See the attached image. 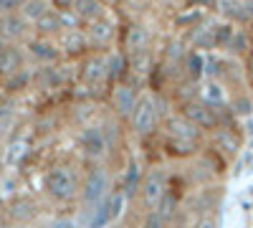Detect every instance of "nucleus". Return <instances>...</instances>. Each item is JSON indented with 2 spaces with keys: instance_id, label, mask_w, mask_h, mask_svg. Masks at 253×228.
I'll list each match as a JSON object with an SVG mask.
<instances>
[{
  "instance_id": "f257e3e1",
  "label": "nucleus",
  "mask_w": 253,
  "mask_h": 228,
  "mask_svg": "<svg viewBox=\"0 0 253 228\" xmlns=\"http://www.w3.org/2000/svg\"><path fill=\"white\" fill-rule=\"evenodd\" d=\"M160 119H162V109H160V96L155 94H142L137 99V107L132 112V117L126 119L129 127L137 137H150L157 127H160Z\"/></svg>"
},
{
  "instance_id": "f03ea898",
  "label": "nucleus",
  "mask_w": 253,
  "mask_h": 228,
  "mask_svg": "<svg viewBox=\"0 0 253 228\" xmlns=\"http://www.w3.org/2000/svg\"><path fill=\"white\" fill-rule=\"evenodd\" d=\"M165 130H167V139L175 147V152H193L195 144H198V137H200V127H195L193 122H187L182 114L177 117H170L165 122Z\"/></svg>"
},
{
  "instance_id": "7ed1b4c3",
  "label": "nucleus",
  "mask_w": 253,
  "mask_h": 228,
  "mask_svg": "<svg viewBox=\"0 0 253 228\" xmlns=\"http://www.w3.org/2000/svg\"><path fill=\"white\" fill-rule=\"evenodd\" d=\"M43 190L58 200V203H66L76 195V178L71 173V168H66V165H56V168H51L43 178Z\"/></svg>"
},
{
  "instance_id": "20e7f679",
  "label": "nucleus",
  "mask_w": 253,
  "mask_h": 228,
  "mask_svg": "<svg viewBox=\"0 0 253 228\" xmlns=\"http://www.w3.org/2000/svg\"><path fill=\"white\" fill-rule=\"evenodd\" d=\"M180 114L187 119V122H193L195 127L200 130H215L220 119H218V107H210L208 101L203 99H190V101H182L180 104Z\"/></svg>"
},
{
  "instance_id": "39448f33",
  "label": "nucleus",
  "mask_w": 253,
  "mask_h": 228,
  "mask_svg": "<svg viewBox=\"0 0 253 228\" xmlns=\"http://www.w3.org/2000/svg\"><path fill=\"white\" fill-rule=\"evenodd\" d=\"M79 147H81L84 155H86L89 160H94V162L107 157L109 142H107V135H104L101 124H86V127L79 132Z\"/></svg>"
},
{
  "instance_id": "423d86ee",
  "label": "nucleus",
  "mask_w": 253,
  "mask_h": 228,
  "mask_svg": "<svg viewBox=\"0 0 253 228\" xmlns=\"http://www.w3.org/2000/svg\"><path fill=\"white\" fill-rule=\"evenodd\" d=\"M107 188H109V175L96 162L94 168L86 173L84 185H81V200H84V205H91V208L99 205L104 200V195H107Z\"/></svg>"
},
{
  "instance_id": "0eeeda50",
  "label": "nucleus",
  "mask_w": 253,
  "mask_h": 228,
  "mask_svg": "<svg viewBox=\"0 0 253 228\" xmlns=\"http://www.w3.org/2000/svg\"><path fill=\"white\" fill-rule=\"evenodd\" d=\"M112 112L117 119L126 122L132 117L134 107H137V99H139V89L129 87L126 81H117V84H112Z\"/></svg>"
},
{
  "instance_id": "6e6552de",
  "label": "nucleus",
  "mask_w": 253,
  "mask_h": 228,
  "mask_svg": "<svg viewBox=\"0 0 253 228\" xmlns=\"http://www.w3.org/2000/svg\"><path fill=\"white\" fill-rule=\"evenodd\" d=\"M26 53L41 66H51L58 64L61 48L56 46V38H43V36H33L26 41Z\"/></svg>"
},
{
  "instance_id": "1a4fd4ad",
  "label": "nucleus",
  "mask_w": 253,
  "mask_h": 228,
  "mask_svg": "<svg viewBox=\"0 0 253 228\" xmlns=\"http://www.w3.org/2000/svg\"><path fill=\"white\" fill-rule=\"evenodd\" d=\"M79 79L86 87H99L107 81V53H91L89 58H84V64L79 69Z\"/></svg>"
},
{
  "instance_id": "9d476101",
  "label": "nucleus",
  "mask_w": 253,
  "mask_h": 228,
  "mask_svg": "<svg viewBox=\"0 0 253 228\" xmlns=\"http://www.w3.org/2000/svg\"><path fill=\"white\" fill-rule=\"evenodd\" d=\"M56 46L61 48V56H81L89 46V38L84 28H71V31H61L56 36Z\"/></svg>"
},
{
  "instance_id": "9b49d317",
  "label": "nucleus",
  "mask_w": 253,
  "mask_h": 228,
  "mask_svg": "<svg viewBox=\"0 0 253 228\" xmlns=\"http://www.w3.org/2000/svg\"><path fill=\"white\" fill-rule=\"evenodd\" d=\"M165 195V173L160 168H152L150 173H147L144 182H142V203L144 208H157V203L162 200Z\"/></svg>"
},
{
  "instance_id": "f8f14e48",
  "label": "nucleus",
  "mask_w": 253,
  "mask_h": 228,
  "mask_svg": "<svg viewBox=\"0 0 253 228\" xmlns=\"http://www.w3.org/2000/svg\"><path fill=\"white\" fill-rule=\"evenodd\" d=\"M31 23L20 15V13H10L3 15V23H0V36L10 44H20V41H28L31 38Z\"/></svg>"
},
{
  "instance_id": "ddd939ff",
  "label": "nucleus",
  "mask_w": 253,
  "mask_h": 228,
  "mask_svg": "<svg viewBox=\"0 0 253 228\" xmlns=\"http://www.w3.org/2000/svg\"><path fill=\"white\" fill-rule=\"evenodd\" d=\"M26 66V56H23V48H20V44H8L0 48V76H10L15 74L18 69Z\"/></svg>"
},
{
  "instance_id": "4468645a",
  "label": "nucleus",
  "mask_w": 253,
  "mask_h": 228,
  "mask_svg": "<svg viewBox=\"0 0 253 228\" xmlns=\"http://www.w3.org/2000/svg\"><path fill=\"white\" fill-rule=\"evenodd\" d=\"M86 38H89V46L91 48H104V46H109L112 44V38H114V26L109 23L107 18H99V20H91V23H86Z\"/></svg>"
},
{
  "instance_id": "2eb2a0df",
  "label": "nucleus",
  "mask_w": 253,
  "mask_h": 228,
  "mask_svg": "<svg viewBox=\"0 0 253 228\" xmlns=\"http://www.w3.org/2000/svg\"><path fill=\"white\" fill-rule=\"evenodd\" d=\"M150 48V31L142 23H132L124 31V41H122V51L134 53V51H147Z\"/></svg>"
},
{
  "instance_id": "dca6fc26",
  "label": "nucleus",
  "mask_w": 253,
  "mask_h": 228,
  "mask_svg": "<svg viewBox=\"0 0 253 228\" xmlns=\"http://www.w3.org/2000/svg\"><path fill=\"white\" fill-rule=\"evenodd\" d=\"M124 76H129V56H126V51H109L107 53V81L117 84V81H124Z\"/></svg>"
},
{
  "instance_id": "f3484780",
  "label": "nucleus",
  "mask_w": 253,
  "mask_h": 228,
  "mask_svg": "<svg viewBox=\"0 0 253 228\" xmlns=\"http://www.w3.org/2000/svg\"><path fill=\"white\" fill-rule=\"evenodd\" d=\"M36 36H43V38H56L61 33V20H58V10H48L43 18H38L36 23L31 26Z\"/></svg>"
},
{
  "instance_id": "a211bd4d",
  "label": "nucleus",
  "mask_w": 253,
  "mask_h": 228,
  "mask_svg": "<svg viewBox=\"0 0 253 228\" xmlns=\"http://www.w3.org/2000/svg\"><path fill=\"white\" fill-rule=\"evenodd\" d=\"M182 71L190 81H200L205 76V56L195 48V51H187L182 58Z\"/></svg>"
},
{
  "instance_id": "6ab92c4d",
  "label": "nucleus",
  "mask_w": 253,
  "mask_h": 228,
  "mask_svg": "<svg viewBox=\"0 0 253 228\" xmlns=\"http://www.w3.org/2000/svg\"><path fill=\"white\" fill-rule=\"evenodd\" d=\"M71 10L84 20V26L91 23V20L104 18V5H101V0H74V8H71Z\"/></svg>"
},
{
  "instance_id": "aec40b11",
  "label": "nucleus",
  "mask_w": 253,
  "mask_h": 228,
  "mask_svg": "<svg viewBox=\"0 0 253 228\" xmlns=\"http://www.w3.org/2000/svg\"><path fill=\"white\" fill-rule=\"evenodd\" d=\"M190 41H193V48H215V28L208 26L190 28Z\"/></svg>"
},
{
  "instance_id": "412c9836",
  "label": "nucleus",
  "mask_w": 253,
  "mask_h": 228,
  "mask_svg": "<svg viewBox=\"0 0 253 228\" xmlns=\"http://www.w3.org/2000/svg\"><path fill=\"white\" fill-rule=\"evenodd\" d=\"M48 10H51V3H48V0H26V5L20 8L18 13L33 26L36 20H38V18H43Z\"/></svg>"
},
{
  "instance_id": "4be33fe9",
  "label": "nucleus",
  "mask_w": 253,
  "mask_h": 228,
  "mask_svg": "<svg viewBox=\"0 0 253 228\" xmlns=\"http://www.w3.org/2000/svg\"><path fill=\"white\" fill-rule=\"evenodd\" d=\"M31 84H33V71H28L26 66L18 69V71L10 74V76H5V89H8V91H23V89H28Z\"/></svg>"
},
{
  "instance_id": "5701e85b",
  "label": "nucleus",
  "mask_w": 253,
  "mask_h": 228,
  "mask_svg": "<svg viewBox=\"0 0 253 228\" xmlns=\"http://www.w3.org/2000/svg\"><path fill=\"white\" fill-rule=\"evenodd\" d=\"M139 178H142V170H139V162L137 160H129V165H126V173H124V195L132 198L137 185H139Z\"/></svg>"
},
{
  "instance_id": "b1692460",
  "label": "nucleus",
  "mask_w": 253,
  "mask_h": 228,
  "mask_svg": "<svg viewBox=\"0 0 253 228\" xmlns=\"http://www.w3.org/2000/svg\"><path fill=\"white\" fill-rule=\"evenodd\" d=\"M203 101H208L210 107H223V101H225V94H223V89L215 84V81H210V84L203 89V96H200Z\"/></svg>"
},
{
  "instance_id": "393cba45",
  "label": "nucleus",
  "mask_w": 253,
  "mask_h": 228,
  "mask_svg": "<svg viewBox=\"0 0 253 228\" xmlns=\"http://www.w3.org/2000/svg\"><path fill=\"white\" fill-rule=\"evenodd\" d=\"M215 142H218V147L225 150V152H236L238 150V137L230 130H218L215 127Z\"/></svg>"
},
{
  "instance_id": "a878e982",
  "label": "nucleus",
  "mask_w": 253,
  "mask_h": 228,
  "mask_svg": "<svg viewBox=\"0 0 253 228\" xmlns=\"http://www.w3.org/2000/svg\"><path fill=\"white\" fill-rule=\"evenodd\" d=\"M200 18H203V13L198 10V8H193V10H187V13H182V15H177L175 18V26L177 28H195L198 23H200Z\"/></svg>"
},
{
  "instance_id": "bb28decb",
  "label": "nucleus",
  "mask_w": 253,
  "mask_h": 228,
  "mask_svg": "<svg viewBox=\"0 0 253 228\" xmlns=\"http://www.w3.org/2000/svg\"><path fill=\"white\" fill-rule=\"evenodd\" d=\"M58 20H61V31H71V28H81L84 26V20L74 10H58Z\"/></svg>"
},
{
  "instance_id": "cd10ccee",
  "label": "nucleus",
  "mask_w": 253,
  "mask_h": 228,
  "mask_svg": "<svg viewBox=\"0 0 253 228\" xmlns=\"http://www.w3.org/2000/svg\"><path fill=\"white\" fill-rule=\"evenodd\" d=\"M233 28H230L228 23H223V26H215V48H225L228 44H230V38H233Z\"/></svg>"
},
{
  "instance_id": "c85d7f7f",
  "label": "nucleus",
  "mask_w": 253,
  "mask_h": 228,
  "mask_svg": "<svg viewBox=\"0 0 253 228\" xmlns=\"http://www.w3.org/2000/svg\"><path fill=\"white\" fill-rule=\"evenodd\" d=\"M26 5V0H0V15H10L18 13L20 8Z\"/></svg>"
},
{
  "instance_id": "c756f323",
  "label": "nucleus",
  "mask_w": 253,
  "mask_h": 228,
  "mask_svg": "<svg viewBox=\"0 0 253 228\" xmlns=\"http://www.w3.org/2000/svg\"><path fill=\"white\" fill-rule=\"evenodd\" d=\"M165 223H167V218H162L160 213H147V218H144V223H142V228H165Z\"/></svg>"
},
{
  "instance_id": "7c9ffc66",
  "label": "nucleus",
  "mask_w": 253,
  "mask_h": 228,
  "mask_svg": "<svg viewBox=\"0 0 253 228\" xmlns=\"http://www.w3.org/2000/svg\"><path fill=\"white\" fill-rule=\"evenodd\" d=\"M225 48H230L233 53H241V51L246 48V36H243V33H233V38H230V44H228Z\"/></svg>"
},
{
  "instance_id": "2f4dec72",
  "label": "nucleus",
  "mask_w": 253,
  "mask_h": 228,
  "mask_svg": "<svg viewBox=\"0 0 253 228\" xmlns=\"http://www.w3.org/2000/svg\"><path fill=\"white\" fill-rule=\"evenodd\" d=\"M233 112L236 114H241V117H246V114H251V101L248 99H236V104H233Z\"/></svg>"
},
{
  "instance_id": "473e14b6",
  "label": "nucleus",
  "mask_w": 253,
  "mask_h": 228,
  "mask_svg": "<svg viewBox=\"0 0 253 228\" xmlns=\"http://www.w3.org/2000/svg\"><path fill=\"white\" fill-rule=\"evenodd\" d=\"M53 10H71L74 8V0H48Z\"/></svg>"
},
{
  "instance_id": "72a5a7b5",
  "label": "nucleus",
  "mask_w": 253,
  "mask_h": 228,
  "mask_svg": "<svg viewBox=\"0 0 253 228\" xmlns=\"http://www.w3.org/2000/svg\"><path fill=\"white\" fill-rule=\"evenodd\" d=\"M198 228H218V226H215V221H213V218H203V221L198 223Z\"/></svg>"
},
{
  "instance_id": "f704fd0d",
  "label": "nucleus",
  "mask_w": 253,
  "mask_h": 228,
  "mask_svg": "<svg viewBox=\"0 0 253 228\" xmlns=\"http://www.w3.org/2000/svg\"><path fill=\"white\" fill-rule=\"evenodd\" d=\"M0 23H3V15H0Z\"/></svg>"
},
{
  "instance_id": "c9c22d12",
  "label": "nucleus",
  "mask_w": 253,
  "mask_h": 228,
  "mask_svg": "<svg viewBox=\"0 0 253 228\" xmlns=\"http://www.w3.org/2000/svg\"><path fill=\"white\" fill-rule=\"evenodd\" d=\"M180 228H187V226H180Z\"/></svg>"
}]
</instances>
